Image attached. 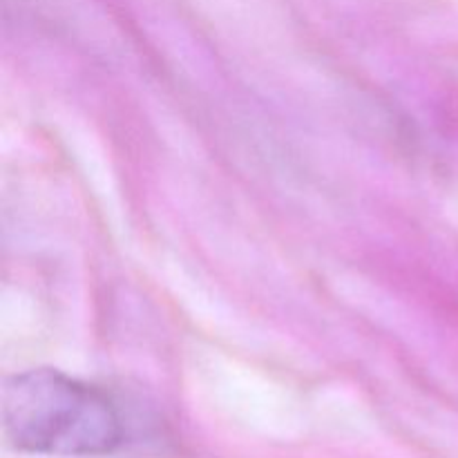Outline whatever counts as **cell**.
<instances>
[{"instance_id": "1", "label": "cell", "mask_w": 458, "mask_h": 458, "mask_svg": "<svg viewBox=\"0 0 458 458\" xmlns=\"http://www.w3.org/2000/svg\"><path fill=\"white\" fill-rule=\"evenodd\" d=\"M9 441L25 452L54 456H103L123 441L110 398L54 369L13 376L3 392Z\"/></svg>"}]
</instances>
